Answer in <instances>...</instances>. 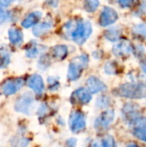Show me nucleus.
<instances>
[{"label":"nucleus","mask_w":146,"mask_h":147,"mask_svg":"<svg viewBox=\"0 0 146 147\" xmlns=\"http://www.w3.org/2000/svg\"><path fill=\"white\" fill-rule=\"evenodd\" d=\"M64 35L78 45H83L92 34V25L89 21L77 19L66 22L63 28Z\"/></svg>","instance_id":"f257e3e1"},{"label":"nucleus","mask_w":146,"mask_h":147,"mask_svg":"<svg viewBox=\"0 0 146 147\" xmlns=\"http://www.w3.org/2000/svg\"><path fill=\"white\" fill-rule=\"evenodd\" d=\"M114 93L120 97L128 99L146 98V84L145 83H126L117 87Z\"/></svg>","instance_id":"f03ea898"},{"label":"nucleus","mask_w":146,"mask_h":147,"mask_svg":"<svg viewBox=\"0 0 146 147\" xmlns=\"http://www.w3.org/2000/svg\"><path fill=\"white\" fill-rule=\"evenodd\" d=\"M89 64V57L86 54H81L76 58H74L69 65L67 78L71 81L77 80L83 70L88 66Z\"/></svg>","instance_id":"7ed1b4c3"},{"label":"nucleus","mask_w":146,"mask_h":147,"mask_svg":"<svg viewBox=\"0 0 146 147\" xmlns=\"http://www.w3.org/2000/svg\"><path fill=\"white\" fill-rule=\"evenodd\" d=\"M34 109V98L33 95L28 92L22 94L15 102V110L24 115H31Z\"/></svg>","instance_id":"20e7f679"},{"label":"nucleus","mask_w":146,"mask_h":147,"mask_svg":"<svg viewBox=\"0 0 146 147\" xmlns=\"http://www.w3.org/2000/svg\"><path fill=\"white\" fill-rule=\"evenodd\" d=\"M69 127L72 133L78 134L86 127V120L81 111H73L69 117Z\"/></svg>","instance_id":"39448f33"},{"label":"nucleus","mask_w":146,"mask_h":147,"mask_svg":"<svg viewBox=\"0 0 146 147\" xmlns=\"http://www.w3.org/2000/svg\"><path fill=\"white\" fill-rule=\"evenodd\" d=\"M115 114L114 110H106L102 112L95 121L94 127L98 131H105L109 128L114 121Z\"/></svg>","instance_id":"423d86ee"},{"label":"nucleus","mask_w":146,"mask_h":147,"mask_svg":"<svg viewBox=\"0 0 146 147\" xmlns=\"http://www.w3.org/2000/svg\"><path fill=\"white\" fill-rule=\"evenodd\" d=\"M24 85L22 78H9L1 85V91L5 96H11L20 90Z\"/></svg>","instance_id":"0eeeda50"},{"label":"nucleus","mask_w":146,"mask_h":147,"mask_svg":"<svg viewBox=\"0 0 146 147\" xmlns=\"http://www.w3.org/2000/svg\"><path fill=\"white\" fill-rule=\"evenodd\" d=\"M118 13L117 11L111 7H104L99 19V23L102 27H108L113 23H114L118 20Z\"/></svg>","instance_id":"6e6552de"},{"label":"nucleus","mask_w":146,"mask_h":147,"mask_svg":"<svg viewBox=\"0 0 146 147\" xmlns=\"http://www.w3.org/2000/svg\"><path fill=\"white\" fill-rule=\"evenodd\" d=\"M91 92L85 88H78L77 90H76L71 96V101L73 104H87L89 103L91 99H92V96H91Z\"/></svg>","instance_id":"1a4fd4ad"},{"label":"nucleus","mask_w":146,"mask_h":147,"mask_svg":"<svg viewBox=\"0 0 146 147\" xmlns=\"http://www.w3.org/2000/svg\"><path fill=\"white\" fill-rule=\"evenodd\" d=\"M136 106L137 105L133 104V103H127L123 108V110H122L123 118H124V121H126L129 126L137 119L141 117L139 108Z\"/></svg>","instance_id":"9d476101"},{"label":"nucleus","mask_w":146,"mask_h":147,"mask_svg":"<svg viewBox=\"0 0 146 147\" xmlns=\"http://www.w3.org/2000/svg\"><path fill=\"white\" fill-rule=\"evenodd\" d=\"M28 86L37 95H40L44 92L45 84L44 81L39 74H34L29 77L27 82Z\"/></svg>","instance_id":"9b49d317"},{"label":"nucleus","mask_w":146,"mask_h":147,"mask_svg":"<svg viewBox=\"0 0 146 147\" xmlns=\"http://www.w3.org/2000/svg\"><path fill=\"white\" fill-rule=\"evenodd\" d=\"M133 51V46L127 40H121L118 42L113 48V53L117 57H125L132 53Z\"/></svg>","instance_id":"f8f14e48"},{"label":"nucleus","mask_w":146,"mask_h":147,"mask_svg":"<svg viewBox=\"0 0 146 147\" xmlns=\"http://www.w3.org/2000/svg\"><path fill=\"white\" fill-rule=\"evenodd\" d=\"M87 84V88L88 90L92 93V94H96V93H100L102 92L104 90H107V87L105 85V84L100 80L98 78L96 77H89L86 82Z\"/></svg>","instance_id":"ddd939ff"},{"label":"nucleus","mask_w":146,"mask_h":147,"mask_svg":"<svg viewBox=\"0 0 146 147\" xmlns=\"http://www.w3.org/2000/svg\"><path fill=\"white\" fill-rule=\"evenodd\" d=\"M41 16H42V13L40 11H34L29 15H28L27 17L23 19V21L22 22V26L25 28H28L33 26H35L41 19Z\"/></svg>","instance_id":"4468645a"},{"label":"nucleus","mask_w":146,"mask_h":147,"mask_svg":"<svg viewBox=\"0 0 146 147\" xmlns=\"http://www.w3.org/2000/svg\"><path fill=\"white\" fill-rule=\"evenodd\" d=\"M52 28V22H43L36 24L33 28V34L36 37H41L49 32Z\"/></svg>","instance_id":"2eb2a0df"},{"label":"nucleus","mask_w":146,"mask_h":147,"mask_svg":"<svg viewBox=\"0 0 146 147\" xmlns=\"http://www.w3.org/2000/svg\"><path fill=\"white\" fill-rule=\"evenodd\" d=\"M9 40L13 45H21L23 41V34L18 28H9L8 31Z\"/></svg>","instance_id":"dca6fc26"},{"label":"nucleus","mask_w":146,"mask_h":147,"mask_svg":"<svg viewBox=\"0 0 146 147\" xmlns=\"http://www.w3.org/2000/svg\"><path fill=\"white\" fill-rule=\"evenodd\" d=\"M51 53L54 59L62 60L66 58L68 54V48L65 45H57L51 49Z\"/></svg>","instance_id":"f3484780"},{"label":"nucleus","mask_w":146,"mask_h":147,"mask_svg":"<svg viewBox=\"0 0 146 147\" xmlns=\"http://www.w3.org/2000/svg\"><path fill=\"white\" fill-rule=\"evenodd\" d=\"M121 35V30L118 27H112L104 32V37L109 41H117Z\"/></svg>","instance_id":"a211bd4d"},{"label":"nucleus","mask_w":146,"mask_h":147,"mask_svg":"<svg viewBox=\"0 0 146 147\" xmlns=\"http://www.w3.org/2000/svg\"><path fill=\"white\" fill-rule=\"evenodd\" d=\"M10 63V53L5 48L0 49V69L6 68Z\"/></svg>","instance_id":"6ab92c4d"},{"label":"nucleus","mask_w":146,"mask_h":147,"mask_svg":"<svg viewBox=\"0 0 146 147\" xmlns=\"http://www.w3.org/2000/svg\"><path fill=\"white\" fill-rule=\"evenodd\" d=\"M99 0H84L83 1V9L87 12H94L99 7Z\"/></svg>","instance_id":"aec40b11"},{"label":"nucleus","mask_w":146,"mask_h":147,"mask_svg":"<svg viewBox=\"0 0 146 147\" xmlns=\"http://www.w3.org/2000/svg\"><path fill=\"white\" fill-rule=\"evenodd\" d=\"M41 47L38 46L37 44H33L31 45L28 49H27V52H26V55L27 57L30 58V59H33V58H35L39 55V53H40L41 51Z\"/></svg>","instance_id":"412c9836"},{"label":"nucleus","mask_w":146,"mask_h":147,"mask_svg":"<svg viewBox=\"0 0 146 147\" xmlns=\"http://www.w3.org/2000/svg\"><path fill=\"white\" fill-rule=\"evenodd\" d=\"M133 33L137 36L146 38V23L138 24L133 28Z\"/></svg>","instance_id":"4be33fe9"},{"label":"nucleus","mask_w":146,"mask_h":147,"mask_svg":"<svg viewBox=\"0 0 146 147\" xmlns=\"http://www.w3.org/2000/svg\"><path fill=\"white\" fill-rule=\"evenodd\" d=\"M109 105H110V100L109 97L107 96H102L98 97V99L96 100V107L100 109H106L109 107Z\"/></svg>","instance_id":"5701e85b"},{"label":"nucleus","mask_w":146,"mask_h":147,"mask_svg":"<svg viewBox=\"0 0 146 147\" xmlns=\"http://www.w3.org/2000/svg\"><path fill=\"white\" fill-rule=\"evenodd\" d=\"M47 83H48V88L52 91L57 90L59 87V83L58 79H56V78H52V77L48 78Z\"/></svg>","instance_id":"b1692460"},{"label":"nucleus","mask_w":146,"mask_h":147,"mask_svg":"<svg viewBox=\"0 0 146 147\" xmlns=\"http://www.w3.org/2000/svg\"><path fill=\"white\" fill-rule=\"evenodd\" d=\"M101 146L106 147L115 146V142H114V138L112 136H110V135H108V136L104 137L101 140Z\"/></svg>","instance_id":"393cba45"},{"label":"nucleus","mask_w":146,"mask_h":147,"mask_svg":"<svg viewBox=\"0 0 146 147\" xmlns=\"http://www.w3.org/2000/svg\"><path fill=\"white\" fill-rule=\"evenodd\" d=\"M104 71L107 74L113 75L116 73V66L113 62H108L104 66Z\"/></svg>","instance_id":"a878e982"},{"label":"nucleus","mask_w":146,"mask_h":147,"mask_svg":"<svg viewBox=\"0 0 146 147\" xmlns=\"http://www.w3.org/2000/svg\"><path fill=\"white\" fill-rule=\"evenodd\" d=\"M122 8H131L136 3V0H117Z\"/></svg>","instance_id":"bb28decb"},{"label":"nucleus","mask_w":146,"mask_h":147,"mask_svg":"<svg viewBox=\"0 0 146 147\" xmlns=\"http://www.w3.org/2000/svg\"><path fill=\"white\" fill-rule=\"evenodd\" d=\"M8 16V12L4 9V6L0 3V24L4 22L7 20Z\"/></svg>","instance_id":"cd10ccee"},{"label":"nucleus","mask_w":146,"mask_h":147,"mask_svg":"<svg viewBox=\"0 0 146 147\" xmlns=\"http://www.w3.org/2000/svg\"><path fill=\"white\" fill-rule=\"evenodd\" d=\"M49 64H50V61H49L48 57L46 56V55L41 56V58L40 59V62H39V66L40 68H42V69H45V68L49 66Z\"/></svg>","instance_id":"c85d7f7f"},{"label":"nucleus","mask_w":146,"mask_h":147,"mask_svg":"<svg viewBox=\"0 0 146 147\" xmlns=\"http://www.w3.org/2000/svg\"><path fill=\"white\" fill-rule=\"evenodd\" d=\"M48 112V107L46 104H41L38 109V115L40 116H44Z\"/></svg>","instance_id":"c756f323"},{"label":"nucleus","mask_w":146,"mask_h":147,"mask_svg":"<svg viewBox=\"0 0 146 147\" xmlns=\"http://www.w3.org/2000/svg\"><path fill=\"white\" fill-rule=\"evenodd\" d=\"M46 3L52 7H56L58 5V3H59V0H46Z\"/></svg>","instance_id":"7c9ffc66"},{"label":"nucleus","mask_w":146,"mask_h":147,"mask_svg":"<svg viewBox=\"0 0 146 147\" xmlns=\"http://www.w3.org/2000/svg\"><path fill=\"white\" fill-rule=\"evenodd\" d=\"M14 1H18V0H0V3L4 6V7H6V6H9L11 3H13Z\"/></svg>","instance_id":"2f4dec72"},{"label":"nucleus","mask_w":146,"mask_h":147,"mask_svg":"<svg viewBox=\"0 0 146 147\" xmlns=\"http://www.w3.org/2000/svg\"><path fill=\"white\" fill-rule=\"evenodd\" d=\"M76 143H77V140H76L75 139H70V140H67V145H68V146H74L76 145Z\"/></svg>","instance_id":"473e14b6"},{"label":"nucleus","mask_w":146,"mask_h":147,"mask_svg":"<svg viewBox=\"0 0 146 147\" xmlns=\"http://www.w3.org/2000/svg\"><path fill=\"white\" fill-rule=\"evenodd\" d=\"M141 67H142V70H143V71L145 72L146 74V59L141 63Z\"/></svg>","instance_id":"72a5a7b5"},{"label":"nucleus","mask_w":146,"mask_h":147,"mask_svg":"<svg viewBox=\"0 0 146 147\" xmlns=\"http://www.w3.org/2000/svg\"><path fill=\"white\" fill-rule=\"evenodd\" d=\"M145 137H146V129H145Z\"/></svg>","instance_id":"f704fd0d"}]
</instances>
